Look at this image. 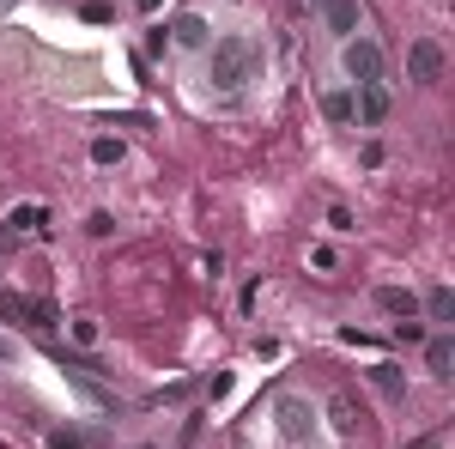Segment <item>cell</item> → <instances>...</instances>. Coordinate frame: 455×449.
Segmentation results:
<instances>
[{
	"label": "cell",
	"instance_id": "cell-1",
	"mask_svg": "<svg viewBox=\"0 0 455 449\" xmlns=\"http://www.w3.org/2000/svg\"><path fill=\"white\" fill-rule=\"evenodd\" d=\"M261 68H267V55H261V43L243 36V31L212 36L207 43V79L219 85V92H237V85H249V79H261Z\"/></svg>",
	"mask_w": 455,
	"mask_h": 449
},
{
	"label": "cell",
	"instance_id": "cell-2",
	"mask_svg": "<svg viewBox=\"0 0 455 449\" xmlns=\"http://www.w3.org/2000/svg\"><path fill=\"white\" fill-rule=\"evenodd\" d=\"M340 68H347L352 85H377V79H383V49H377L371 36H347V43H340Z\"/></svg>",
	"mask_w": 455,
	"mask_h": 449
},
{
	"label": "cell",
	"instance_id": "cell-3",
	"mask_svg": "<svg viewBox=\"0 0 455 449\" xmlns=\"http://www.w3.org/2000/svg\"><path fill=\"white\" fill-rule=\"evenodd\" d=\"M274 425H280L285 444H310V431H315V407L304 401V395H280V401H274Z\"/></svg>",
	"mask_w": 455,
	"mask_h": 449
},
{
	"label": "cell",
	"instance_id": "cell-4",
	"mask_svg": "<svg viewBox=\"0 0 455 449\" xmlns=\"http://www.w3.org/2000/svg\"><path fill=\"white\" fill-rule=\"evenodd\" d=\"M68 389L79 395V401H85V407H98L104 419H116V395H109V389H104L98 377H92L85 365H68Z\"/></svg>",
	"mask_w": 455,
	"mask_h": 449
},
{
	"label": "cell",
	"instance_id": "cell-5",
	"mask_svg": "<svg viewBox=\"0 0 455 449\" xmlns=\"http://www.w3.org/2000/svg\"><path fill=\"white\" fill-rule=\"evenodd\" d=\"M407 73H413L419 85H431V79H443V49H437L431 36H419V43H407Z\"/></svg>",
	"mask_w": 455,
	"mask_h": 449
},
{
	"label": "cell",
	"instance_id": "cell-6",
	"mask_svg": "<svg viewBox=\"0 0 455 449\" xmlns=\"http://www.w3.org/2000/svg\"><path fill=\"white\" fill-rule=\"evenodd\" d=\"M322 25L347 43V36H358V25H364V6H358V0H322Z\"/></svg>",
	"mask_w": 455,
	"mask_h": 449
},
{
	"label": "cell",
	"instance_id": "cell-7",
	"mask_svg": "<svg viewBox=\"0 0 455 449\" xmlns=\"http://www.w3.org/2000/svg\"><path fill=\"white\" fill-rule=\"evenodd\" d=\"M352 122H364V128L388 122V92H383V79H377V85H358V92H352Z\"/></svg>",
	"mask_w": 455,
	"mask_h": 449
},
{
	"label": "cell",
	"instance_id": "cell-8",
	"mask_svg": "<svg viewBox=\"0 0 455 449\" xmlns=\"http://www.w3.org/2000/svg\"><path fill=\"white\" fill-rule=\"evenodd\" d=\"M377 310L395 316V322H413V316H419V298H413L407 285H383V292H377Z\"/></svg>",
	"mask_w": 455,
	"mask_h": 449
},
{
	"label": "cell",
	"instance_id": "cell-9",
	"mask_svg": "<svg viewBox=\"0 0 455 449\" xmlns=\"http://www.w3.org/2000/svg\"><path fill=\"white\" fill-rule=\"evenodd\" d=\"M171 43H176V49H207V43H212L207 19H201V12H182V19L171 25Z\"/></svg>",
	"mask_w": 455,
	"mask_h": 449
},
{
	"label": "cell",
	"instance_id": "cell-10",
	"mask_svg": "<svg viewBox=\"0 0 455 449\" xmlns=\"http://www.w3.org/2000/svg\"><path fill=\"white\" fill-rule=\"evenodd\" d=\"M450 365H455V341L450 334H431V341H425V371H431V377H450Z\"/></svg>",
	"mask_w": 455,
	"mask_h": 449
},
{
	"label": "cell",
	"instance_id": "cell-11",
	"mask_svg": "<svg viewBox=\"0 0 455 449\" xmlns=\"http://www.w3.org/2000/svg\"><path fill=\"white\" fill-rule=\"evenodd\" d=\"M425 316H431V322H455V292L450 285H431V292H425Z\"/></svg>",
	"mask_w": 455,
	"mask_h": 449
},
{
	"label": "cell",
	"instance_id": "cell-12",
	"mask_svg": "<svg viewBox=\"0 0 455 449\" xmlns=\"http://www.w3.org/2000/svg\"><path fill=\"white\" fill-rule=\"evenodd\" d=\"M328 413H334V431H358V407H352V395H334Z\"/></svg>",
	"mask_w": 455,
	"mask_h": 449
},
{
	"label": "cell",
	"instance_id": "cell-13",
	"mask_svg": "<svg viewBox=\"0 0 455 449\" xmlns=\"http://www.w3.org/2000/svg\"><path fill=\"white\" fill-rule=\"evenodd\" d=\"M322 116H328V122H352V92H328V98H322Z\"/></svg>",
	"mask_w": 455,
	"mask_h": 449
},
{
	"label": "cell",
	"instance_id": "cell-14",
	"mask_svg": "<svg viewBox=\"0 0 455 449\" xmlns=\"http://www.w3.org/2000/svg\"><path fill=\"white\" fill-rule=\"evenodd\" d=\"M0 316H6V322H31V298H19V292H0Z\"/></svg>",
	"mask_w": 455,
	"mask_h": 449
},
{
	"label": "cell",
	"instance_id": "cell-15",
	"mask_svg": "<svg viewBox=\"0 0 455 449\" xmlns=\"http://www.w3.org/2000/svg\"><path fill=\"white\" fill-rule=\"evenodd\" d=\"M92 164H122V140H92Z\"/></svg>",
	"mask_w": 455,
	"mask_h": 449
},
{
	"label": "cell",
	"instance_id": "cell-16",
	"mask_svg": "<svg viewBox=\"0 0 455 449\" xmlns=\"http://www.w3.org/2000/svg\"><path fill=\"white\" fill-rule=\"evenodd\" d=\"M31 322H36V328H61V310L43 304V298H31Z\"/></svg>",
	"mask_w": 455,
	"mask_h": 449
},
{
	"label": "cell",
	"instance_id": "cell-17",
	"mask_svg": "<svg viewBox=\"0 0 455 449\" xmlns=\"http://www.w3.org/2000/svg\"><path fill=\"white\" fill-rule=\"evenodd\" d=\"M371 377H377V389H383V395H401V371H395V365H377Z\"/></svg>",
	"mask_w": 455,
	"mask_h": 449
},
{
	"label": "cell",
	"instance_id": "cell-18",
	"mask_svg": "<svg viewBox=\"0 0 455 449\" xmlns=\"http://www.w3.org/2000/svg\"><path fill=\"white\" fill-rule=\"evenodd\" d=\"M85 231H92V237H109V231H116V219H109V212H92V219H85Z\"/></svg>",
	"mask_w": 455,
	"mask_h": 449
},
{
	"label": "cell",
	"instance_id": "cell-19",
	"mask_svg": "<svg viewBox=\"0 0 455 449\" xmlns=\"http://www.w3.org/2000/svg\"><path fill=\"white\" fill-rule=\"evenodd\" d=\"M395 334H401V341H425V322L419 316H413V322H395Z\"/></svg>",
	"mask_w": 455,
	"mask_h": 449
},
{
	"label": "cell",
	"instance_id": "cell-20",
	"mask_svg": "<svg viewBox=\"0 0 455 449\" xmlns=\"http://www.w3.org/2000/svg\"><path fill=\"white\" fill-rule=\"evenodd\" d=\"M73 341H79V346H98V322H73Z\"/></svg>",
	"mask_w": 455,
	"mask_h": 449
},
{
	"label": "cell",
	"instance_id": "cell-21",
	"mask_svg": "<svg viewBox=\"0 0 455 449\" xmlns=\"http://www.w3.org/2000/svg\"><path fill=\"white\" fill-rule=\"evenodd\" d=\"M164 43H171V31L158 25V31H146V55H164Z\"/></svg>",
	"mask_w": 455,
	"mask_h": 449
},
{
	"label": "cell",
	"instance_id": "cell-22",
	"mask_svg": "<svg viewBox=\"0 0 455 449\" xmlns=\"http://www.w3.org/2000/svg\"><path fill=\"white\" fill-rule=\"evenodd\" d=\"M328 225H334V231H358V225H352V212H347V207H328Z\"/></svg>",
	"mask_w": 455,
	"mask_h": 449
},
{
	"label": "cell",
	"instance_id": "cell-23",
	"mask_svg": "<svg viewBox=\"0 0 455 449\" xmlns=\"http://www.w3.org/2000/svg\"><path fill=\"white\" fill-rule=\"evenodd\" d=\"M49 449H85V444H79L73 431H55V437H49Z\"/></svg>",
	"mask_w": 455,
	"mask_h": 449
},
{
	"label": "cell",
	"instance_id": "cell-24",
	"mask_svg": "<svg viewBox=\"0 0 455 449\" xmlns=\"http://www.w3.org/2000/svg\"><path fill=\"white\" fill-rule=\"evenodd\" d=\"M134 6H140V12H158V0H134Z\"/></svg>",
	"mask_w": 455,
	"mask_h": 449
},
{
	"label": "cell",
	"instance_id": "cell-25",
	"mask_svg": "<svg viewBox=\"0 0 455 449\" xmlns=\"http://www.w3.org/2000/svg\"><path fill=\"white\" fill-rule=\"evenodd\" d=\"M0 358H12V346H6V341H0Z\"/></svg>",
	"mask_w": 455,
	"mask_h": 449
},
{
	"label": "cell",
	"instance_id": "cell-26",
	"mask_svg": "<svg viewBox=\"0 0 455 449\" xmlns=\"http://www.w3.org/2000/svg\"><path fill=\"white\" fill-rule=\"evenodd\" d=\"M0 6H12V0H0Z\"/></svg>",
	"mask_w": 455,
	"mask_h": 449
},
{
	"label": "cell",
	"instance_id": "cell-27",
	"mask_svg": "<svg viewBox=\"0 0 455 449\" xmlns=\"http://www.w3.org/2000/svg\"><path fill=\"white\" fill-rule=\"evenodd\" d=\"M425 449H437V444H425Z\"/></svg>",
	"mask_w": 455,
	"mask_h": 449
}]
</instances>
